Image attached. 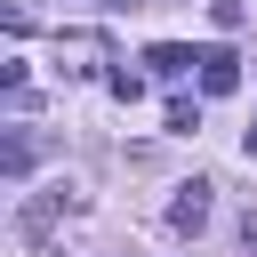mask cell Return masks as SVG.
Listing matches in <instances>:
<instances>
[{"instance_id": "cell-6", "label": "cell", "mask_w": 257, "mask_h": 257, "mask_svg": "<svg viewBox=\"0 0 257 257\" xmlns=\"http://www.w3.org/2000/svg\"><path fill=\"white\" fill-rule=\"evenodd\" d=\"M145 64H153V72H161V80H185V72H193V64H201V56H193V48H177V40H161V48H153V56H145Z\"/></svg>"}, {"instance_id": "cell-4", "label": "cell", "mask_w": 257, "mask_h": 257, "mask_svg": "<svg viewBox=\"0 0 257 257\" xmlns=\"http://www.w3.org/2000/svg\"><path fill=\"white\" fill-rule=\"evenodd\" d=\"M32 161H40L32 128H8V153H0V177H8V185H24V177H32Z\"/></svg>"}, {"instance_id": "cell-2", "label": "cell", "mask_w": 257, "mask_h": 257, "mask_svg": "<svg viewBox=\"0 0 257 257\" xmlns=\"http://www.w3.org/2000/svg\"><path fill=\"white\" fill-rule=\"evenodd\" d=\"M209 193H217L209 177H193V185H177V201H169V225H177V233H201V225H209Z\"/></svg>"}, {"instance_id": "cell-8", "label": "cell", "mask_w": 257, "mask_h": 257, "mask_svg": "<svg viewBox=\"0 0 257 257\" xmlns=\"http://www.w3.org/2000/svg\"><path fill=\"white\" fill-rule=\"evenodd\" d=\"M104 88H112L120 104H137V96H145V72H104Z\"/></svg>"}, {"instance_id": "cell-3", "label": "cell", "mask_w": 257, "mask_h": 257, "mask_svg": "<svg viewBox=\"0 0 257 257\" xmlns=\"http://www.w3.org/2000/svg\"><path fill=\"white\" fill-rule=\"evenodd\" d=\"M201 88H209V96H233V88H241L233 48H201Z\"/></svg>"}, {"instance_id": "cell-7", "label": "cell", "mask_w": 257, "mask_h": 257, "mask_svg": "<svg viewBox=\"0 0 257 257\" xmlns=\"http://www.w3.org/2000/svg\"><path fill=\"white\" fill-rule=\"evenodd\" d=\"M169 128L193 137V128H201V104H193V96H169Z\"/></svg>"}, {"instance_id": "cell-9", "label": "cell", "mask_w": 257, "mask_h": 257, "mask_svg": "<svg viewBox=\"0 0 257 257\" xmlns=\"http://www.w3.org/2000/svg\"><path fill=\"white\" fill-rule=\"evenodd\" d=\"M209 16H217V24L233 32V24H241V0H209Z\"/></svg>"}, {"instance_id": "cell-5", "label": "cell", "mask_w": 257, "mask_h": 257, "mask_svg": "<svg viewBox=\"0 0 257 257\" xmlns=\"http://www.w3.org/2000/svg\"><path fill=\"white\" fill-rule=\"evenodd\" d=\"M56 56H72V72H96V64H104V40H96V32H64Z\"/></svg>"}, {"instance_id": "cell-1", "label": "cell", "mask_w": 257, "mask_h": 257, "mask_svg": "<svg viewBox=\"0 0 257 257\" xmlns=\"http://www.w3.org/2000/svg\"><path fill=\"white\" fill-rule=\"evenodd\" d=\"M56 209H80V193H72V185H56V193H40V201H24V209H16V233H24V241H48V225H56Z\"/></svg>"}]
</instances>
